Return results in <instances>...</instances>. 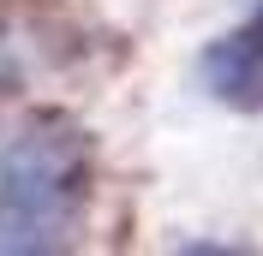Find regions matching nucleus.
I'll use <instances>...</instances> for the list:
<instances>
[{"instance_id":"obj_1","label":"nucleus","mask_w":263,"mask_h":256,"mask_svg":"<svg viewBox=\"0 0 263 256\" xmlns=\"http://www.w3.org/2000/svg\"><path fill=\"white\" fill-rule=\"evenodd\" d=\"M90 161L72 131H30L0 149V256L72 244L84 215Z\"/></svg>"},{"instance_id":"obj_2","label":"nucleus","mask_w":263,"mask_h":256,"mask_svg":"<svg viewBox=\"0 0 263 256\" xmlns=\"http://www.w3.org/2000/svg\"><path fill=\"white\" fill-rule=\"evenodd\" d=\"M203 83H210V96L233 101V108H263V18H251L246 30L221 36L203 54Z\"/></svg>"}]
</instances>
